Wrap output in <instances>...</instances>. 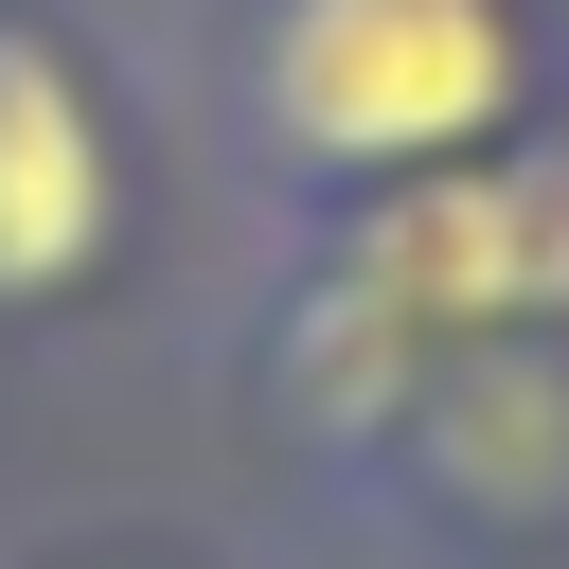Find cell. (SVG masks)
Returning a JSON list of instances; mask_svg holds the SVG:
<instances>
[{
	"label": "cell",
	"mask_w": 569,
	"mask_h": 569,
	"mask_svg": "<svg viewBox=\"0 0 569 569\" xmlns=\"http://www.w3.org/2000/svg\"><path fill=\"white\" fill-rule=\"evenodd\" d=\"M338 498H373L391 533H445V551H533V533H569V338H480V356H445V373L373 427V462H356Z\"/></svg>",
	"instance_id": "cell-4"
},
{
	"label": "cell",
	"mask_w": 569,
	"mask_h": 569,
	"mask_svg": "<svg viewBox=\"0 0 569 569\" xmlns=\"http://www.w3.org/2000/svg\"><path fill=\"white\" fill-rule=\"evenodd\" d=\"M569 107L551 0H196V142L267 231L445 178Z\"/></svg>",
	"instance_id": "cell-2"
},
{
	"label": "cell",
	"mask_w": 569,
	"mask_h": 569,
	"mask_svg": "<svg viewBox=\"0 0 569 569\" xmlns=\"http://www.w3.org/2000/svg\"><path fill=\"white\" fill-rule=\"evenodd\" d=\"M0 569H213V551H178V533H53V551H0Z\"/></svg>",
	"instance_id": "cell-5"
},
{
	"label": "cell",
	"mask_w": 569,
	"mask_h": 569,
	"mask_svg": "<svg viewBox=\"0 0 569 569\" xmlns=\"http://www.w3.org/2000/svg\"><path fill=\"white\" fill-rule=\"evenodd\" d=\"M480 338H569V107L445 160V178L302 213L267 249V284H249L231 373H249V427L302 480H356L373 427Z\"/></svg>",
	"instance_id": "cell-1"
},
{
	"label": "cell",
	"mask_w": 569,
	"mask_h": 569,
	"mask_svg": "<svg viewBox=\"0 0 569 569\" xmlns=\"http://www.w3.org/2000/svg\"><path fill=\"white\" fill-rule=\"evenodd\" d=\"M142 107L71 0H0V338H71L142 267Z\"/></svg>",
	"instance_id": "cell-3"
}]
</instances>
